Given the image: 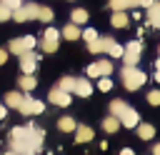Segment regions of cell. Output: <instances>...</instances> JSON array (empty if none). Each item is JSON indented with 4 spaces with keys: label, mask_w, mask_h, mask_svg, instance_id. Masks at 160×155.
Instances as JSON below:
<instances>
[{
    "label": "cell",
    "mask_w": 160,
    "mask_h": 155,
    "mask_svg": "<svg viewBox=\"0 0 160 155\" xmlns=\"http://www.w3.org/2000/svg\"><path fill=\"white\" fill-rule=\"evenodd\" d=\"M105 52H110V58H122V52H125V48H122L120 42H115V40H112V42L108 45V50H105Z\"/></svg>",
    "instance_id": "26"
},
{
    "label": "cell",
    "mask_w": 160,
    "mask_h": 155,
    "mask_svg": "<svg viewBox=\"0 0 160 155\" xmlns=\"http://www.w3.org/2000/svg\"><path fill=\"white\" fill-rule=\"evenodd\" d=\"M5 60H8V50H2V48H0V65H2Z\"/></svg>",
    "instance_id": "34"
},
{
    "label": "cell",
    "mask_w": 160,
    "mask_h": 155,
    "mask_svg": "<svg viewBox=\"0 0 160 155\" xmlns=\"http://www.w3.org/2000/svg\"><path fill=\"white\" fill-rule=\"evenodd\" d=\"M58 42H60V30H55V28H45V32H42V50L45 52H55L58 50Z\"/></svg>",
    "instance_id": "6"
},
{
    "label": "cell",
    "mask_w": 160,
    "mask_h": 155,
    "mask_svg": "<svg viewBox=\"0 0 160 155\" xmlns=\"http://www.w3.org/2000/svg\"><path fill=\"white\" fill-rule=\"evenodd\" d=\"M10 18H12V10L0 2V22H5V20H10Z\"/></svg>",
    "instance_id": "31"
},
{
    "label": "cell",
    "mask_w": 160,
    "mask_h": 155,
    "mask_svg": "<svg viewBox=\"0 0 160 155\" xmlns=\"http://www.w3.org/2000/svg\"><path fill=\"white\" fill-rule=\"evenodd\" d=\"M8 115V108H5V102H0V120Z\"/></svg>",
    "instance_id": "35"
},
{
    "label": "cell",
    "mask_w": 160,
    "mask_h": 155,
    "mask_svg": "<svg viewBox=\"0 0 160 155\" xmlns=\"http://www.w3.org/2000/svg\"><path fill=\"white\" fill-rule=\"evenodd\" d=\"M48 98H50L52 105H60V108H68V105H70V92H62L60 88H52V90L48 92Z\"/></svg>",
    "instance_id": "10"
},
{
    "label": "cell",
    "mask_w": 160,
    "mask_h": 155,
    "mask_svg": "<svg viewBox=\"0 0 160 155\" xmlns=\"http://www.w3.org/2000/svg\"><path fill=\"white\" fill-rule=\"evenodd\" d=\"M155 80H158V82H160V70H158V72H155Z\"/></svg>",
    "instance_id": "38"
},
{
    "label": "cell",
    "mask_w": 160,
    "mask_h": 155,
    "mask_svg": "<svg viewBox=\"0 0 160 155\" xmlns=\"http://www.w3.org/2000/svg\"><path fill=\"white\" fill-rule=\"evenodd\" d=\"M102 130H105V132H118V130H120V120H118L115 115H108V118L102 120Z\"/></svg>",
    "instance_id": "21"
},
{
    "label": "cell",
    "mask_w": 160,
    "mask_h": 155,
    "mask_svg": "<svg viewBox=\"0 0 160 155\" xmlns=\"http://www.w3.org/2000/svg\"><path fill=\"white\" fill-rule=\"evenodd\" d=\"M38 20H40V22H52V10H50V8H40Z\"/></svg>",
    "instance_id": "27"
},
{
    "label": "cell",
    "mask_w": 160,
    "mask_h": 155,
    "mask_svg": "<svg viewBox=\"0 0 160 155\" xmlns=\"http://www.w3.org/2000/svg\"><path fill=\"white\" fill-rule=\"evenodd\" d=\"M18 82H20V90H35V85H38V80L32 75H22Z\"/></svg>",
    "instance_id": "25"
},
{
    "label": "cell",
    "mask_w": 160,
    "mask_h": 155,
    "mask_svg": "<svg viewBox=\"0 0 160 155\" xmlns=\"http://www.w3.org/2000/svg\"><path fill=\"white\" fill-rule=\"evenodd\" d=\"M95 68H98L100 78H110V72H112V62L110 60H100V62H95Z\"/></svg>",
    "instance_id": "23"
},
{
    "label": "cell",
    "mask_w": 160,
    "mask_h": 155,
    "mask_svg": "<svg viewBox=\"0 0 160 155\" xmlns=\"http://www.w3.org/2000/svg\"><path fill=\"white\" fill-rule=\"evenodd\" d=\"M35 38L32 35H25V38H15V40H10V45H8V50L12 52V55H25V52H30L32 48H35Z\"/></svg>",
    "instance_id": "5"
},
{
    "label": "cell",
    "mask_w": 160,
    "mask_h": 155,
    "mask_svg": "<svg viewBox=\"0 0 160 155\" xmlns=\"http://www.w3.org/2000/svg\"><path fill=\"white\" fill-rule=\"evenodd\" d=\"M140 8V0H110V10H132Z\"/></svg>",
    "instance_id": "16"
},
{
    "label": "cell",
    "mask_w": 160,
    "mask_h": 155,
    "mask_svg": "<svg viewBox=\"0 0 160 155\" xmlns=\"http://www.w3.org/2000/svg\"><path fill=\"white\" fill-rule=\"evenodd\" d=\"M152 155H160V142H155V145H152Z\"/></svg>",
    "instance_id": "37"
},
{
    "label": "cell",
    "mask_w": 160,
    "mask_h": 155,
    "mask_svg": "<svg viewBox=\"0 0 160 155\" xmlns=\"http://www.w3.org/2000/svg\"><path fill=\"white\" fill-rule=\"evenodd\" d=\"M22 100H25V95H22V92L10 90V92L5 95V108H15V110H18V108L22 105Z\"/></svg>",
    "instance_id": "14"
},
{
    "label": "cell",
    "mask_w": 160,
    "mask_h": 155,
    "mask_svg": "<svg viewBox=\"0 0 160 155\" xmlns=\"http://www.w3.org/2000/svg\"><path fill=\"white\" fill-rule=\"evenodd\" d=\"M138 135H140V140H152L155 138V128L150 122H140L138 125Z\"/></svg>",
    "instance_id": "19"
},
{
    "label": "cell",
    "mask_w": 160,
    "mask_h": 155,
    "mask_svg": "<svg viewBox=\"0 0 160 155\" xmlns=\"http://www.w3.org/2000/svg\"><path fill=\"white\" fill-rule=\"evenodd\" d=\"M10 148L18 155L38 152L42 148V130L40 128H12L10 130Z\"/></svg>",
    "instance_id": "1"
},
{
    "label": "cell",
    "mask_w": 160,
    "mask_h": 155,
    "mask_svg": "<svg viewBox=\"0 0 160 155\" xmlns=\"http://www.w3.org/2000/svg\"><path fill=\"white\" fill-rule=\"evenodd\" d=\"M145 80H148V75L142 70H138V68H122V85H125V90H140Z\"/></svg>",
    "instance_id": "2"
},
{
    "label": "cell",
    "mask_w": 160,
    "mask_h": 155,
    "mask_svg": "<svg viewBox=\"0 0 160 155\" xmlns=\"http://www.w3.org/2000/svg\"><path fill=\"white\" fill-rule=\"evenodd\" d=\"M18 110H20L22 115H40V112L45 110V102H42V100H35V98H25Z\"/></svg>",
    "instance_id": "8"
},
{
    "label": "cell",
    "mask_w": 160,
    "mask_h": 155,
    "mask_svg": "<svg viewBox=\"0 0 160 155\" xmlns=\"http://www.w3.org/2000/svg\"><path fill=\"white\" fill-rule=\"evenodd\" d=\"M58 128H60L62 132H75L78 122H75L72 118H68V115H65V118H60V120H58Z\"/></svg>",
    "instance_id": "22"
},
{
    "label": "cell",
    "mask_w": 160,
    "mask_h": 155,
    "mask_svg": "<svg viewBox=\"0 0 160 155\" xmlns=\"http://www.w3.org/2000/svg\"><path fill=\"white\" fill-rule=\"evenodd\" d=\"M140 50H142V42L140 40H130L125 45V52H122V62L125 68H135L140 62Z\"/></svg>",
    "instance_id": "4"
},
{
    "label": "cell",
    "mask_w": 160,
    "mask_h": 155,
    "mask_svg": "<svg viewBox=\"0 0 160 155\" xmlns=\"http://www.w3.org/2000/svg\"><path fill=\"white\" fill-rule=\"evenodd\" d=\"M110 42H112V38H98V40H92V42H88V50L98 55V52H105Z\"/></svg>",
    "instance_id": "13"
},
{
    "label": "cell",
    "mask_w": 160,
    "mask_h": 155,
    "mask_svg": "<svg viewBox=\"0 0 160 155\" xmlns=\"http://www.w3.org/2000/svg\"><path fill=\"white\" fill-rule=\"evenodd\" d=\"M25 155H35V152H25Z\"/></svg>",
    "instance_id": "40"
},
{
    "label": "cell",
    "mask_w": 160,
    "mask_h": 155,
    "mask_svg": "<svg viewBox=\"0 0 160 155\" xmlns=\"http://www.w3.org/2000/svg\"><path fill=\"white\" fill-rule=\"evenodd\" d=\"M88 140H92V128L78 125L75 128V142H88Z\"/></svg>",
    "instance_id": "17"
},
{
    "label": "cell",
    "mask_w": 160,
    "mask_h": 155,
    "mask_svg": "<svg viewBox=\"0 0 160 155\" xmlns=\"http://www.w3.org/2000/svg\"><path fill=\"white\" fill-rule=\"evenodd\" d=\"M38 12H40V5H35V2H25V5H20L18 10H12V20H15V22L38 20Z\"/></svg>",
    "instance_id": "3"
},
{
    "label": "cell",
    "mask_w": 160,
    "mask_h": 155,
    "mask_svg": "<svg viewBox=\"0 0 160 155\" xmlns=\"http://www.w3.org/2000/svg\"><path fill=\"white\" fill-rule=\"evenodd\" d=\"M80 25H72V22H68L62 30H60V38H65V40H78L80 38Z\"/></svg>",
    "instance_id": "15"
},
{
    "label": "cell",
    "mask_w": 160,
    "mask_h": 155,
    "mask_svg": "<svg viewBox=\"0 0 160 155\" xmlns=\"http://www.w3.org/2000/svg\"><path fill=\"white\" fill-rule=\"evenodd\" d=\"M118 120H120V125H125V128H138V125H140V115H138V110L130 108V105L122 108V112L118 115Z\"/></svg>",
    "instance_id": "7"
},
{
    "label": "cell",
    "mask_w": 160,
    "mask_h": 155,
    "mask_svg": "<svg viewBox=\"0 0 160 155\" xmlns=\"http://www.w3.org/2000/svg\"><path fill=\"white\" fill-rule=\"evenodd\" d=\"M120 155H135V152H132L130 148H122V150H120Z\"/></svg>",
    "instance_id": "36"
},
{
    "label": "cell",
    "mask_w": 160,
    "mask_h": 155,
    "mask_svg": "<svg viewBox=\"0 0 160 155\" xmlns=\"http://www.w3.org/2000/svg\"><path fill=\"white\" fill-rule=\"evenodd\" d=\"M148 102L150 105H160V90H150L148 92Z\"/></svg>",
    "instance_id": "30"
},
{
    "label": "cell",
    "mask_w": 160,
    "mask_h": 155,
    "mask_svg": "<svg viewBox=\"0 0 160 155\" xmlns=\"http://www.w3.org/2000/svg\"><path fill=\"white\" fill-rule=\"evenodd\" d=\"M55 88H60L62 92H72V88H75V78H70V75H65V78H60V82H58Z\"/></svg>",
    "instance_id": "24"
},
{
    "label": "cell",
    "mask_w": 160,
    "mask_h": 155,
    "mask_svg": "<svg viewBox=\"0 0 160 155\" xmlns=\"http://www.w3.org/2000/svg\"><path fill=\"white\" fill-rule=\"evenodd\" d=\"M98 90H102V92L112 90V80H110V78H100V82H98Z\"/></svg>",
    "instance_id": "29"
},
{
    "label": "cell",
    "mask_w": 160,
    "mask_h": 155,
    "mask_svg": "<svg viewBox=\"0 0 160 155\" xmlns=\"http://www.w3.org/2000/svg\"><path fill=\"white\" fill-rule=\"evenodd\" d=\"M145 18H148V25H152V28H160V2H158V0H155V2L148 8Z\"/></svg>",
    "instance_id": "12"
},
{
    "label": "cell",
    "mask_w": 160,
    "mask_h": 155,
    "mask_svg": "<svg viewBox=\"0 0 160 155\" xmlns=\"http://www.w3.org/2000/svg\"><path fill=\"white\" fill-rule=\"evenodd\" d=\"M70 22H72V25H82V22H88V10L75 8V10L70 12Z\"/></svg>",
    "instance_id": "20"
},
{
    "label": "cell",
    "mask_w": 160,
    "mask_h": 155,
    "mask_svg": "<svg viewBox=\"0 0 160 155\" xmlns=\"http://www.w3.org/2000/svg\"><path fill=\"white\" fill-rule=\"evenodd\" d=\"M0 2H2V5H5V8H10V10H18V8H20V5H22V2H20V0H0Z\"/></svg>",
    "instance_id": "32"
},
{
    "label": "cell",
    "mask_w": 160,
    "mask_h": 155,
    "mask_svg": "<svg viewBox=\"0 0 160 155\" xmlns=\"http://www.w3.org/2000/svg\"><path fill=\"white\" fill-rule=\"evenodd\" d=\"M155 65H158V70H160V58H158V62H155Z\"/></svg>",
    "instance_id": "39"
},
{
    "label": "cell",
    "mask_w": 160,
    "mask_h": 155,
    "mask_svg": "<svg viewBox=\"0 0 160 155\" xmlns=\"http://www.w3.org/2000/svg\"><path fill=\"white\" fill-rule=\"evenodd\" d=\"M35 68H38V55L32 50L25 52V55H20V70H22V75H32Z\"/></svg>",
    "instance_id": "9"
},
{
    "label": "cell",
    "mask_w": 160,
    "mask_h": 155,
    "mask_svg": "<svg viewBox=\"0 0 160 155\" xmlns=\"http://www.w3.org/2000/svg\"><path fill=\"white\" fill-rule=\"evenodd\" d=\"M110 22H112V28H125L128 25V12L125 10H112Z\"/></svg>",
    "instance_id": "18"
},
{
    "label": "cell",
    "mask_w": 160,
    "mask_h": 155,
    "mask_svg": "<svg viewBox=\"0 0 160 155\" xmlns=\"http://www.w3.org/2000/svg\"><path fill=\"white\" fill-rule=\"evenodd\" d=\"M152 2H155V0H140V8H145V10H148Z\"/></svg>",
    "instance_id": "33"
},
{
    "label": "cell",
    "mask_w": 160,
    "mask_h": 155,
    "mask_svg": "<svg viewBox=\"0 0 160 155\" xmlns=\"http://www.w3.org/2000/svg\"><path fill=\"white\" fill-rule=\"evenodd\" d=\"M72 92L80 95V98H90V92H92V82H90L88 78H75V88H72Z\"/></svg>",
    "instance_id": "11"
},
{
    "label": "cell",
    "mask_w": 160,
    "mask_h": 155,
    "mask_svg": "<svg viewBox=\"0 0 160 155\" xmlns=\"http://www.w3.org/2000/svg\"><path fill=\"white\" fill-rule=\"evenodd\" d=\"M80 38H82L85 42H92V40H98L100 35H98V32H95L92 28H88V30H82V32H80Z\"/></svg>",
    "instance_id": "28"
}]
</instances>
